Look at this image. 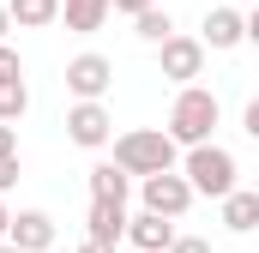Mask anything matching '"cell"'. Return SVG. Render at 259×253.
I'll use <instances>...</instances> for the list:
<instances>
[{"mask_svg": "<svg viewBox=\"0 0 259 253\" xmlns=\"http://www.w3.org/2000/svg\"><path fill=\"white\" fill-rule=\"evenodd\" d=\"M115 169H127L139 181L169 175V169H181V145H175L163 126H133V133L115 139Z\"/></svg>", "mask_w": 259, "mask_h": 253, "instance_id": "6da1fadb", "label": "cell"}, {"mask_svg": "<svg viewBox=\"0 0 259 253\" xmlns=\"http://www.w3.org/2000/svg\"><path fill=\"white\" fill-rule=\"evenodd\" d=\"M217 121H223V103H217V91L187 85V91L175 97V109H169L163 133H169L181 151H199V145H211V126H217Z\"/></svg>", "mask_w": 259, "mask_h": 253, "instance_id": "7a4b0ae2", "label": "cell"}, {"mask_svg": "<svg viewBox=\"0 0 259 253\" xmlns=\"http://www.w3.org/2000/svg\"><path fill=\"white\" fill-rule=\"evenodd\" d=\"M181 175L193 181V193H205V199H229L235 193V157L223 151V145H199V151H187L181 157Z\"/></svg>", "mask_w": 259, "mask_h": 253, "instance_id": "3957f363", "label": "cell"}, {"mask_svg": "<svg viewBox=\"0 0 259 253\" xmlns=\"http://www.w3.org/2000/svg\"><path fill=\"white\" fill-rule=\"evenodd\" d=\"M139 193H145V211L151 217H187V205H193L199 193H193V181L181 175V169H169V175H151V181H139Z\"/></svg>", "mask_w": 259, "mask_h": 253, "instance_id": "277c9868", "label": "cell"}, {"mask_svg": "<svg viewBox=\"0 0 259 253\" xmlns=\"http://www.w3.org/2000/svg\"><path fill=\"white\" fill-rule=\"evenodd\" d=\"M157 66H163V78H169V85H181V91H187L199 72H205V43H199V36H169V43L157 49Z\"/></svg>", "mask_w": 259, "mask_h": 253, "instance_id": "5b68a950", "label": "cell"}, {"mask_svg": "<svg viewBox=\"0 0 259 253\" xmlns=\"http://www.w3.org/2000/svg\"><path fill=\"white\" fill-rule=\"evenodd\" d=\"M109 85H115V61H109V55H78V61H66V91H72L78 103H103Z\"/></svg>", "mask_w": 259, "mask_h": 253, "instance_id": "8992f818", "label": "cell"}, {"mask_svg": "<svg viewBox=\"0 0 259 253\" xmlns=\"http://www.w3.org/2000/svg\"><path fill=\"white\" fill-rule=\"evenodd\" d=\"M66 139H72V145H84V151H103V145L115 139L109 109H103V103H72V109H66Z\"/></svg>", "mask_w": 259, "mask_h": 253, "instance_id": "52a82bcc", "label": "cell"}, {"mask_svg": "<svg viewBox=\"0 0 259 253\" xmlns=\"http://www.w3.org/2000/svg\"><path fill=\"white\" fill-rule=\"evenodd\" d=\"M199 43H205V49H217V55H223V49H241V43H247V12H241V6H211V12H205V36H199Z\"/></svg>", "mask_w": 259, "mask_h": 253, "instance_id": "ba28073f", "label": "cell"}, {"mask_svg": "<svg viewBox=\"0 0 259 253\" xmlns=\"http://www.w3.org/2000/svg\"><path fill=\"white\" fill-rule=\"evenodd\" d=\"M6 241L18 253H49L55 247V217H49V211H18L12 229H6Z\"/></svg>", "mask_w": 259, "mask_h": 253, "instance_id": "9c48e42d", "label": "cell"}, {"mask_svg": "<svg viewBox=\"0 0 259 253\" xmlns=\"http://www.w3.org/2000/svg\"><path fill=\"white\" fill-rule=\"evenodd\" d=\"M127 241H133V253H169L175 247V223L139 211V217H127Z\"/></svg>", "mask_w": 259, "mask_h": 253, "instance_id": "30bf717a", "label": "cell"}, {"mask_svg": "<svg viewBox=\"0 0 259 253\" xmlns=\"http://www.w3.org/2000/svg\"><path fill=\"white\" fill-rule=\"evenodd\" d=\"M91 235L84 241H97V247H121L127 241V205H103V199H91Z\"/></svg>", "mask_w": 259, "mask_h": 253, "instance_id": "8fae6325", "label": "cell"}, {"mask_svg": "<svg viewBox=\"0 0 259 253\" xmlns=\"http://www.w3.org/2000/svg\"><path fill=\"white\" fill-rule=\"evenodd\" d=\"M109 12H115V0H61V18L72 36H91V30H103L109 24Z\"/></svg>", "mask_w": 259, "mask_h": 253, "instance_id": "7c38bea8", "label": "cell"}, {"mask_svg": "<svg viewBox=\"0 0 259 253\" xmlns=\"http://www.w3.org/2000/svg\"><path fill=\"white\" fill-rule=\"evenodd\" d=\"M223 229H235V235H253L259 229V193L253 187H235L223 199Z\"/></svg>", "mask_w": 259, "mask_h": 253, "instance_id": "4fadbf2b", "label": "cell"}, {"mask_svg": "<svg viewBox=\"0 0 259 253\" xmlns=\"http://www.w3.org/2000/svg\"><path fill=\"white\" fill-rule=\"evenodd\" d=\"M133 193V175L127 169H115V163H97L91 169V199H103V205H127Z\"/></svg>", "mask_w": 259, "mask_h": 253, "instance_id": "5bb4252c", "label": "cell"}, {"mask_svg": "<svg viewBox=\"0 0 259 253\" xmlns=\"http://www.w3.org/2000/svg\"><path fill=\"white\" fill-rule=\"evenodd\" d=\"M6 12H12V30H42L61 18V0H6Z\"/></svg>", "mask_w": 259, "mask_h": 253, "instance_id": "9a60e30c", "label": "cell"}, {"mask_svg": "<svg viewBox=\"0 0 259 253\" xmlns=\"http://www.w3.org/2000/svg\"><path fill=\"white\" fill-rule=\"evenodd\" d=\"M133 30H139L145 43H157V49H163V43L175 36V18H169L163 6H151V12H139V18H133Z\"/></svg>", "mask_w": 259, "mask_h": 253, "instance_id": "2e32d148", "label": "cell"}, {"mask_svg": "<svg viewBox=\"0 0 259 253\" xmlns=\"http://www.w3.org/2000/svg\"><path fill=\"white\" fill-rule=\"evenodd\" d=\"M24 109H30V85L18 78V85H0V121H24Z\"/></svg>", "mask_w": 259, "mask_h": 253, "instance_id": "e0dca14e", "label": "cell"}, {"mask_svg": "<svg viewBox=\"0 0 259 253\" xmlns=\"http://www.w3.org/2000/svg\"><path fill=\"white\" fill-rule=\"evenodd\" d=\"M24 78V61H18V49L12 43H0V85H18Z\"/></svg>", "mask_w": 259, "mask_h": 253, "instance_id": "ac0fdd59", "label": "cell"}, {"mask_svg": "<svg viewBox=\"0 0 259 253\" xmlns=\"http://www.w3.org/2000/svg\"><path fill=\"white\" fill-rule=\"evenodd\" d=\"M169 253H211V241H205V235H175Z\"/></svg>", "mask_w": 259, "mask_h": 253, "instance_id": "d6986e66", "label": "cell"}, {"mask_svg": "<svg viewBox=\"0 0 259 253\" xmlns=\"http://www.w3.org/2000/svg\"><path fill=\"white\" fill-rule=\"evenodd\" d=\"M18 187V157H0V193Z\"/></svg>", "mask_w": 259, "mask_h": 253, "instance_id": "ffe728a7", "label": "cell"}, {"mask_svg": "<svg viewBox=\"0 0 259 253\" xmlns=\"http://www.w3.org/2000/svg\"><path fill=\"white\" fill-rule=\"evenodd\" d=\"M0 157H18V126L0 121Z\"/></svg>", "mask_w": 259, "mask_h": 253, "instance_id": "44dd1931", "label": "cell"}, {"mask_svg": "<svg viewBox=\"0 0 259 253\" xmlns=\"http://www.w3.org/2000/svg\"><path fill=\"white\" fill-rule=\"evenodd\" d=\"M157 0H115V12H127V18H139V12H151Z\"/></svg>", "mask_w": 259, "mask_h": 253, "instance_id": "7402d4cb", "label": "cell"}, {"mask_svg": "<svg viewBox=\"0 0 259 253\" xmlns=\"http://www.w3.org/2000/svg\"><path fill=\"white\" fill-rule=\"evenodd\" d=\"M241 126H247V139H259V97L247 103V115H241Z\"/></svg>", "mask_w": 259, "mask_h": 253, "instance_id": "603a6c76", "label": "cell"}, {"mask_svg": "<svg viewBox=\"0 0 259 253\" xmlns=\"http://www.w3.org/2000/svg\"><path fill=\"white\" fill-rule=\"evenodd\" d=\"M247 43L259 49V6H247Z\"/></svg>", "mask_w": 259, "mask_h": 253, "instance_id": "cb8c5ba5", "label": "cell"}, {"mask_svg": "<svg viewBox=\"0 0 259 253\" xmlns=\"http://www.w3.org/2000/svg\"><path fill=\"white\" fill-rule=\"evenodd\" d=\"M6 30H12V12H6V0H0V43H6Z\"/></svg>", "mask_w": 259, "mask_h": 253, "instance_id": "d4e9b609", "label": "cell"}, {"mask_svg": "<svg viewBox=\"0 0 259 253\" xmlns=\"http://www.w3.org/2000/svg\"><path fill=\"white\" fill-rule=\"evenodd\" d=\"M6 229H12V211H6V199H0V241H6Z\"/></svg>", "mask_w": 259, "mask_h": 253, "instance_id": "484cf974", "label": "cell"}, {"mask_svg": "<svg viewBox=\"0 0 259 253\" xmlns=\"http://www.w3.org/2000/svg\"><path fill=\"white\" fill-rule=\"evenodd\" d=\"M78 253H115V247H97V241H84V247H78Z\"/></svg>", "mask_w": 259, "mask_h": 253, "instance_id": "4316f807", "label": "cell"}, {"mask_svg": "<svg viewBox=\"0 0 259 253\" xmlns=\"http://www.w3.org/2000/svg\"><path fill=\"white\" fill-rule=\"evenodd\" d=\"M0 253H18V247H12V241H0Z\"/></svg>", "mask_w": 259, "mask_h": 253, "instance_id": "83f0119b", "label": "cell"}, {"mask_svg": "<svg viewBox=\"0 0 259 253\" xmlns=\"http://www.w3.org/2000/svg\"><path fill=\"white\" fill-rule=\"evenodd\" d=\"M241 6H259V0H241Z\"/></svg>", "mask_w": 259, "mask_h": 253, "instance_id": "f1b7e54d", "label": "cell"}, {"mask_svg": "<svg viewBox=\"0 0 259 253\" xmlns=\"http://www.w3.org/2000/svg\"><path fill=\"white\" fill-rule=\"evenodd\" d=\"M253 193H259V187H253Z\"/></svg>", "mask_w": 259, "mask_h": 253, "instance_id": "f546056e", "label": "cell"}]
</instances>
